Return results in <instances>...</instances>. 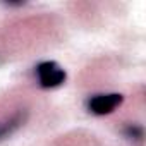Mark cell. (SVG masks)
Listing matches in <instances>:
<instances>
[{
    "label": "cell",
    "instance_id": "obj_1",
    "mask_svg": "<svg viewBox=\"0 0 146 146\" xmlns=\"http://www.w3.org/2000/svg\"><path fill=\"white\" fill-rule=\"evenodd\" d=\"M36 78H38V84L43 90H53L65 83L67 74L57 62L45 60L36 65Z\"/></svg>",
    "mask_w": 146,
    "mask_h": 146
},
{
    "label": "cell",
    "instance_id": "obj_2",
    "mask_svg": "<svg viewBox=\"0 0 146 146\" xmlns=\"http://www.w3.org/2000/svg\"><path fill=\"white\" fill-rule=\"evenodd\" d=\"M122 102H124V96L120 93H102L88 100V110L95 115H108L115 108H119Z\"/></svg>",
    "mask_w": 146,
    "mask_h": 146
},
{
    "label": "cell",
    "instance_id": "obj_4",
    "mask_svg": "<svg viewBox=\"0 0 146 146\" xmlns=\"http://www.w3.org/2000/svg\"><path fill=\"white\" fill-rule=\"evenodd\" d=\"M124 136L132 139V141H141L144 137V132H143V127L137 125V124H129L125 129H124Z\"/></svg>",
    "mask_w": 146,
    "mask_h": 146
},
{
    "label": "cell",
    "instance_id": "obj_3",
    "mask_svg": "<svg viewBox=\"0 0 146 146\" xmlns=\"http://www.w3.org/2000/svg\"><path fill=\"white\" fill-rule=\"evenodd\" d=\"M26 117H28L26 112H16L11 119L0 122V141H4V139H7L9 136H12V134L26 122Z\"/></svg>",
    "mask_w": 146,
    "mask_h": 146
}]
</instances>
